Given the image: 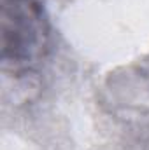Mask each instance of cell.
Wrapping results in <instances>:
<instances>
[{
    "label": "cell",
    "instance_id": "6da1fadb",
    "mask_svg": "<svg viewBox=\"0 0 149 150\" xmlns=\"http://www.w3.org/2000/svg\"><path fill=\"white\" fill-rule=\"evenodd\" d=\"M51 28L39 0H2V63L14 77L30 74L47 56Z\"/></svg>",
    "mask_w": 149,
    "mask_h": 150
}]
</instances>
